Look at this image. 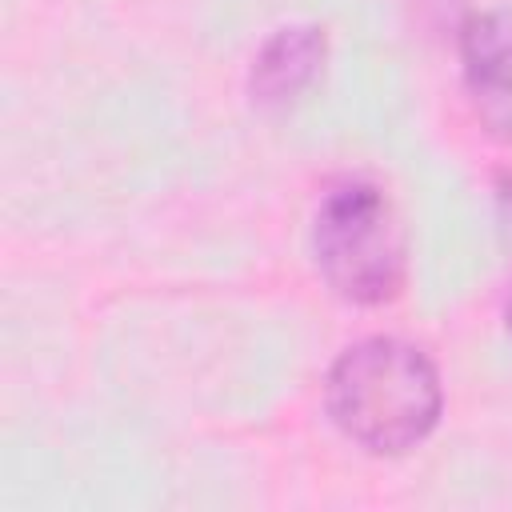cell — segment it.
<instances>
[{
  "instance_id": "6",
  "label": "cell",
  "mask_w": 512,
  "mask_h": 512,
  "mask_svg": "<svg viewBox=\"0 0 512 512\" xmlns=\"http://www.w3.org/2000/svg\"><path fill=\"white\" fill-rule=\"evenodd\" d=\"M504 320H508V336H512V300H508V312H504Z\"/></svg>"
},
{
  "instance_id": "3",
  "label": "cell",
  "mask_w": 512,
  "mask_h": 512,
  "mask_svg": "<svg viewBox=\"0 0 512 512\" xmlns=\"http://www.w3.org/2000/svg\"><path fill=\"white\" fill-rule=\"evenodd\" d=\"M468 104L480 128L512 140V8L468 12L456 32Z\"/></svg>"
},
{
  "instance_id": "1",
  "label": "cell",
  "mask_w": 512,
  "mask_h": 512,
  "mask_svg": "<svg viewBox=\"0 0 512 512\" xmlns=\"http://www.w3.org/2000/svg\"><path fill=\"white\" fill-rule=\"evenodd\" d=\"M324 408L356 448L372 456H404L436 432L444 384L424 348L400 336H368L332 360Z\"/></svg>"
},
{
  "instance_id": "4",
  "label": "cell",
  "mask_w": 512,
  "mask_h": 512,
  "mask_svg": "<svg viewBox=\"0 0 512 512\" xmlns=\"http://www.w3.org/2000/svg\"><path fill=\"white\" fill-rule=\"evenodd\" d=\"M328 56V36L320 24H284L276 28L248 72V96L256 108H288L296 104L316 76L324 72Z\"/></svg>"
},
{
  "instance_id": "5",
  "label": "cell",
  "mask_w": 512,
  "mask_h": 512,
  "mask_svg": "<svg viewBox=\"0 0 512 512\" xmlns=\"http://www.w3.org/2000/svg\"><path fill=\"white\" fill-rule=\"evenodd\" d=\"M416 4V12L428 20V24H456V32H460V24L468 20V12H464V0H412Z\"/></svg>"
},
{
  "instance_id": "2",
  "label": "cell",
  "mask_w": 512,
  "mask_h": 512,
  "mask_svg": "<svg viewBox=\"0 0 512 512\" xmlns=\"http://www.w3.org/2000/svg\"><path fill=\"white\" fill-rule=\"evenodd\" d=\"M312 260L348 304L396 300L408 280V236L388 192L372 180L332 184L312 216Z\"/></svg>"
}]
</instances>
